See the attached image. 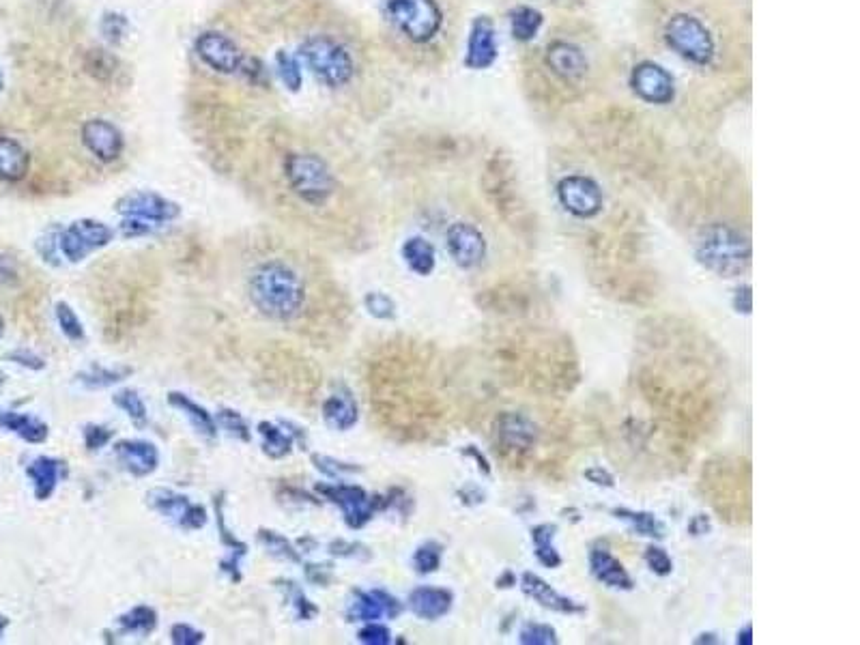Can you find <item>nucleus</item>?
Returning <instances> with one entry per match:
<instances>
[{
    "instance_id": "obj_37",
    "label": "nucleus",
    "mask_w": 860,
    "mask_h": 645,
    "mask_svg": "<svg viewBox=\"0 0 860 645\" xmlns=\"http://www.w3.org/2000/svg\"><path fill=\"white\" fill-rule=\"evenodd\" d=\"M276 71H278V76H280L286 89L293 91V93L301 89V80H304V76H301V65L297 63L293 54L280 50L276 54Z\"/></svg>"
},
{
    "instance_id": "obj_51",
    "label": "nucleus",
    "mask_w": 860,
    "mask_h": 645,
    "mask_svg": "<svg viewBox=\"0 0 860 645\" xmlns=\"http://www.w3.org/2000/svg\"><path fill=\"white\" fill-rule=\"evenodd\" d=\"M172 641L175 643H183V645H196V643H200L203 641V633H198V630H194L192 626H188V624H177L175 628H172Z\"/></svg>"
},
{
    "instance_id": "obj_57",
    "label": "nucleus",
    "mask_w": 860,
    "mask_h": 645,
    "mask_svg": "<svg viewBox=\"0 0 860 645\" xmlns=\"http://www.w3.org/2000/svg\"><path fill=\"white\" fill-rule=\"evenodd\" d=\"M751 635H753V628H751V624H747V626H744V628H742V633H738V643H744V645H751V643H753Z\"/></svg>"
},
{
    "instance_id": "obj_48",
    "label": "nucleus",
    "mask_w": 860,
    "mask_h": 645,
    "mask_svg": "<svg viewBox=\"0 0 860 645\" xmlns=\"http://www.w3.org/2000/svg\"><path fill=\"white\" fill-rule=\"evenodd\" d=\"M265 542H267V549L274 553V555H278V557H282V559H291V562H295V559H299L297 557V553H295V549L291 547L289 542H286L282 536H276L274 532H263V536H261Z\"/></svg>"
},
{
    "instance_id": "obj_34",
    "label": "nucleus",
    "mask_w": 860,
    "mask_h": 645,
    "mask_svg": "<svg viewBox=\"0 0 860 645\" xmlns=\"http://www.w3.org/2000/svg\"><path fill=\"white\" fill-rule=\"evenodd\" d=\"M555 532H557V527L551 523H542V525L532 529L536 557H538V562L547 568H557L559 564H562V557H559V553L553 547Z\"/></svg>"
},
{
    "instance_id": "obj_30",
    "label": "nucleus",
    "mask_w": 860,
    "mask_h": 645,
    "mask_svg": "<svg viewBox=\"0 0 860 645\" xmlns=\"http://www.w3.org/2000/svg\"><path fill=\"white\" fill-rule=\"evenodd\" d=\"M403 258L407 267L418 276H430L435 271V248L433 243L426 241L424 237H411L405 241L403 246Z\"/></svg>"
},
{
    "instance_id": "obj_17",
    "label": "nucleus",
    "mask_w": 860,
    "mask_h": 645,
    "mask_svg": "<svg viewBox=\"0 0 860 645\" xmlns=\"http://www.w3.org/2000/svg\"><path fill=\"white\" fill-rule=\"evenodd\" d=\"M117 211L125 218H138L145 220L149 224H166L170 220H175L179 215V207L175 203H170V200L162 198L160 194L153 192H134V194H125L119 203H117Z\"/></svg>"
},
{
    "instance_id": "obj_1",
    "label": "nucleus",
    "mask_w": 860,
    "mask_h": 645,
    "mask_svg": "<svg viewBox=\"0 0 860 645\" xmlns=\"http://www.w3.org/2000/svg\"><path fill=\"white\" fill-rule=\"evenodd\" d=\"M633 385L658 424L693 443L708 437L725 415L727 362L697 325L680 317H650L635 336Z\"/></svg>"
},
{
    "instance_id": "obj_20",
    "label": "nucleus",
    "mask_w": 860,
    "mask_h": 645,
    "mask_svg": "<svg viewBox=\"0 0 860 645\" xmlns=\"http://www.w3.org/2000/svg\"><path fill=\"white\" fill-rule=\"evenodd\" d=\"M319 491H323L334 504L342 508L344 519L351 527H362L372 519L377 501H372L360 486H319Z\"/></svg>"
},
{
    "instance_id": "obj_14",
    "label": "nucleus",
    "mask_w": 860,
    "mask_h": 645,
    "mask_svg": "<svg viewBox=\"0 0 860 645\" xmlns=\"http://www.w3.org/2000/svg\"><path fill=\"white\" fill-rule=\"evenodd\" d=\"M630 86H633V91L643 102L654 106L671 104L673 97H676V82H673L671 74L665 67L652 61L635 65L633 74H630Z\"/></svg>"
},
{
    "instance_id": "obj_23",
    "label": "nucleus",
    "mask_w": 860,
    "mask_h": 645,
    "mask_svg": "<svg viewBox=\"0 0 860 645\" xmlns=\"http://www.w3.org/2000/svg\"><path fill=\"white\" fill-rule=\"evenodd\" d=\"M400 602L383 590H372V592H357L355 600L351 602L349 618L355 622H375L381 618H396L400 613Z\"/></svg>"
},
{
    "instance_id": "obj_56",
    "label": "nucleus",
    "mask_w": 860,
    "mask_h": 645,
    "mask_svg": "<svg viewBox=\"0 0 860 645\" xmlns=\"http://www.w3.org/2000/svg\"><path fill=\"white\" fill-rule=\"evenodd\" d=\"M693 532V536H704V534H708L710 532V519L706 514H697L695 519H693V523H691V527H688Z\"/></svg>"
},
{
    "instance_id": "obj_9",
    "label": "nucleus",
    "mask_w": 860,
    "mask_h": 645,
    "mask_svg": "<svg viewBox=\"0 0 860 645\" xmlns=\"http://www.w3.org/2000/svg\"><path fill=\"white\" fill-rule=\"evenodd\" d=\"M284 172L291 190L308 205H323L336 190V179L332 170H329V166L319 155L291 153L284 160Z\"/></svg>"
},
{
    "instance_id": "obj_12",
    "label": "nucleus",
    "mask_w": 860,
    "mask_h": 645,
    "mask_svg": "<svg viewBox=\"0 0 860 645\" xmlns=\"http://www.w3.org/2000/svg\"><path fill=\"white\" fill-rule=\"evenodd\" d=\"M112 237L114 231L104 222L78 220L59 233V246L65 258H69L71 263H78L84 261L91 252L108 246Z\"/></svg>"
},
{
    "instance_id": "obj_2",
    "label": "nucleus",
    "mask_w": 860,
    "mask_h": 645,
    "mask_svg": "<svg viewBox=\"0 0 860 645\" xmlns=\"http://www.w3.org/2000/svg\"><path fill=\"white\" fill-rule=\"evenodd\" d=\"M486 357L501 381L538 396H566L581 383L575 344L555 327L504 325L486 338Z\"/></svg>"
},
{
    "instance_id": "obj_42",
    "label": "nucleus",
    "mask_w": 860,
    "mask_h": 645,
    "mask_svg": "<svg viewBox=\"0 0 860 645\" xmlns=\"http://www.w3.org/2000/svg\"><path fill=\"white\" fill-rule=\"evenodd\" d=\"M99 31H102V35L110 43H119V41L125 39L127 31H129V22H127V18L123 16V13L108 11V13H104L102 22H99Z\"/></svg>"
},
{
    "instance_id": "obj_7",
    "label": "nucleus",
    "mask_w": 860,
    "mask_h": 645,
    "mask_svg": "<svg viewBox=\"0 0 860 645\" xmlns=\"http://www.w3.org/2000/svg\"><path fill=\"white\" fill-rule=\"evenodd\" d=\"M480 310L510 321H529L547 312L544 293L534 280L521 276L497 280L476 295Z\"/></svg>"
},
{
    "instance_id": "obj_3",
    "label": "nucleus",
    "mask_w": 860,
    "mask_h": 645,
    "mask_svg": "<svg viewBox=\"0 0 860 645\" xmlns=\"http://www.w3.org/2000/svg\"><path fill=\"white\" fill-rule=\"evenodd\" d=\"M699 491L729 525L751 521V463L742 456H714L701 469Z\"/></svg>"
},
{
    "instance_id": "obj_16",
    "label": "nucleus",
    "mask_w": 860,
    "mask_h": 645,
    "mask_svg": "<svg viewBox=\"0 0 860 645\" xmlns=\"http://www.w3.org/2000/svg\"><path fill=\"white\" fill-rule=\"evenodd\" d=\"M446 248L452 261L461 269H473L484 263L486 239L473 224L456 222L446 233Z\"/></svg>"
},
{
    "instance_id": "obj_35",
    "label": "nucleus",
    "mask_w": 860,
    "mask_h": 645,
    "mask_svg": "<svg viewBox=\"0 0 860 645\" xmlns=\"http://www.w3.org/2000/svg\"><path fill=\"white\" fill-rule=\"evenodd\" d=\"M613 514L618 516V519L630 523V527L635 529L639 536L645 538H663L665 536V527L658 523V519L650 512H633L626 508H615Z\"/></svg>"
},
{
    "instance_id": "obj_55",
    "label": "nucleus",
    "mask_w": 860,
    "mask_h": 645,
    "mask_svg": "<svg viewBox=\"0 0 860 645\" xmlns=\"http://www.w3.org/2000/svg\"><path fill=\"white\" fill-rule=\"evenodd\" d=\"M9 360L18 362V364H22V366H28V368H43L41 357H37V355H33V353H26V351L11 353V355H9Z\"/></svg>"
},
{
    "instance_id": "obj_53",
    "label": "nucleus",
    "mask_w": 860,
    "mask_h": 645,
    "mask_svg": "<svg viewBox=\"0 0 860 645\" xmlns=\"http://www.w3.org/2000/svg\"><path fill=\"white\" fill-rule=\"evenodd\" d=\"M583 476L587 480H590L592 484H596V486H605V489H613V486H615V478L611 476V473L607 469H602V467L585 469Z\"/></svg>"
},
{
    "instance_id": "obj_13",
    "label": "nucleus",
    "mask_w": 860,
    "mask_h": 645,
    "mask_svg": "<svg viewBox=\"0 0 860 645\" xmlns=\"http://www.w3.org/2000/svg\"><path fill=\"white\" fill-rule=\"evenodd\" d=\"M557 198L562 207L581 220H592L605 207L600 185L583 175L564 177L557 185Z\"/></svg>"
},
{
    "instance_id": "obj_50",
    "label": "nucleus",
    "mask_w": 860,
    "mask_h": 645,
    "mask_svg": "<svg viewBox=\"0 0 860 645\" xmlns=\"http://www.w3.org/2000/svg\"><path fill=\"white\" fill-rule=\"evenodd\" d=\"M360 641L362 643H370V645H387L392 641V635H390V630H387L385 626H381V624H368L366 628H362L360 630Z\"/></svg>"
},
{
    "instance_id": "obj_47",
    "label": "nucleus",
    "mask_w": 860,
    "mask_h": 645,
    "mask_svg": "<svg viewBox=\"0 0 860 645\" xmlns=\"http://www.w3.org/2000/svg\"><path fill=\"white\" fill-rule=\"evenodd\" d=\"M125 375H129V370H112V368H104V366H93L89 372L84 375V381L89 385H112L121 381Z\"/></svg>"
},
{
    "instance_id": "obj_36",
    "label": "nucleus",
    "mask_w": 860,
    "mask_h": 645,
    "mask_svg": "<svg viewBox=\"0 0 860 645\" xmlns=\"http://www.w3.org/2000/svg\"><path fill=\"white\" fill-rule=\"evenodd\" d=\"M168 400H170L172 407H177L185 415H188V418L192 420V424L196 426L198 433H203L207 437L215 435V422H213V418H211V415L203 407L196 405L194 400H190L188 396H183V394H170Z\"/></svg>"
},
{
    "instance_id": "obj_52",
    "label": "nucleus",
    "mask_w": 860,
    "mask_h": 645,
    "mask_svg": "<svg viewBox=\"0 0 860 645\" xmlns=\"http://www.w3.org/2000/svg\"><path fill=\"white\" fill-rule=\"evenodd\" d=\"M84 437H86V446H89L91 450H99V448L106 446V443L110 441L112 433H110L108 428H102V426H89V428H86Z\"/></svg>"
},
{
    "instance_id": "obj_15",
    "label": "nucleus",
    "mask_w": 860,
    "mask_h": 645,
    "mask_svg": "<svg viewBox=\"0 0 860 645\" xmlns=\"http://www.w3.org/2000/svg\"><path fill=\"white\" fill-rule=\"evenodd\" d=\"M196 54L200 61L209 65L211 69L220 71V74H235L246 63L243 52L237 43L222 33H203L196 41Z\"/></svg>"
},
{
    "instance_id": "obj_40",
    "label": "nucleus",
    "mask_w": 860,
    "mask_h": 645,
    "mask_svg": "<svg viewBox=\"0 0 860 645\" xmlns=\"http://www.w3.org/2000/svg\"><path fill=\"white\" fill-rule=\"evenodd\" d=\"M121 624L129 633H151L155 626V611L149 607H136L121 618Z\"/></svg>"
},
{
    "instance_id": "obj_33",
    "label": "nucleus",
    "mask_w": 860,
    "mask_h": 645,
    "mask_svg": "<svg viewBox=\"0 0 860 645\" xmlns=\"http://www.w3.org/2000/svg\"><path fill=\"white\" fill-rule=\"evenodd\" d=\"M542 13L534 7H516L510 11V33L516 41H532L542 28Z\"/></svg>"
},
{
    "instance_id": "obj_41",
    "label": "nucleus",
    "mask_w": 860,
    "mask_h": 645,
    "mask_svg": "<svg viewBox=\"0 0 860 645\" xmlns=\"http://www.w3.org/2000/svg\"><path fill=\"white\" fill-rule=\"evenodd\" d=\"M413 564H415V570H418L420 575H430V572H435L441 564V547L439 544L437 542H424L422 547L415 551Z\"/></svg>"
},
{
    "instance_id": "obj_25",
    "label": "nucleus",
    "mask_w": 860,
    "mask_h": 645,
    "mask_svg": "<svg viewBox=\"0 0 860 645\" xmlns=\"http://www.w3.org/2000/svg\"><path fill=\"white\" fill-rule=\"evenodd\" d=\"M454 596L450 590L443 587H418L409 594V609L418 615L420 620H439L443 615H448L452 609Z\"/></svg>"
},
{
    "instance_id": "obj_19",
    "label": "nucleus",
    "mask_w": 860,
    "mask_h": 645,
    "mask_svg": "<svg viewBox=\"0 0 860 645\" xmlns=\"http://www.w3.org/2000/svg\"><path fill=\"white\" fill-rule=\"evenodd\" d=\"M82 142L99 162H114L123 153L125 140L117 125L106 119H91L82 125Z\"/></svg>"
},
{
    "instance_id": "obj_54",
    "label": "nucleus",
    "mask_w": 860,
    "mask_h": 645,
    "mask_svg": "<svg viewBox=\"0 0 860 645\" xmlns=\"http://www.w3.org/2000/svg\"><path fill=\"white\" fill-rule=\"evenodd\" d=\"M734 308H736V312L751 314V310H753V293H751V286L749 284H742L740 289L736 291V295H734Z\"/></svg>"
},
{
    "instance_id": "obj_11",
    "label": "nucleus",
    "mask_w": 860,
    "mask_h": 645,
    "mask_svg": "<svg viewBox=\"0 0 860 645\" xmlns=\"http://www.w3.org/2000/svg\"><path fill=\"white\" fill-rule=\"evenodd\" d=\"M665 37L669 46L688 63L704 67L714 59L712 33L691 13H676L665 26Z\"/></svg>"
},
{
    "instance_id": "obj_10",
    "label": "nucleus",
    "mask_w": 860,
    "mask_h": 645,
    "mask_svg": "<svg viewBox=\"0 0 860 645\" xmlns=\"http://www.w3.org/2000/svg\"><path fill=\"white\" fill-rule=\"evenodd\" d=\"M383 11L396 31L413 43L435 39L443 24V13L435 0H383Z\"/></svg>"
},
{
    "instance_id": "obj_6",
    "label": "nucleus",
    "mask_w": 860,
    "mask_h": 645,
    "mask_svg": "<svg viewBox=\"0 0 860 645\" xmlns=\"http://www.w3.org/2000/svg\"><path fill=\"white\" fill-rule=\"evenodd\" d=\"M542 428L523 411H499L491 424V446L506 469L523 471L534 463Z\"/></svg>"
},
{
    "instance_id": "obj_24",
    "label": "nucleus",
    "mask_w": 860,
    "mask_h": 645,
    "mask_svg": "<svg viewBox=\"0 0 860 645\" xmlns=\"http://www.w3.org/2000/svg\"><path fill=\"white\" fill-rule=\"evenodd\" d=\"M590 568L592 575L602 583L611 587V590H633L635 583L630 579L626 568L622 566L620 559H615L607 547H594L590 551Z\"/></svg>"
},
{
    "instance_id": "obj_31",
    "label": "nucleus",
    "mask_w": 860,
    "mask_h": 645,
    "mask_svg": "<svg viewBox=\"0 0 860 645\" xmlns=\"http://www.w3.org/2000/svg\"><path fill=\"white\" fill-rule=\"evenodd\" d=\"M26 473L35 484V495L39 499H48L54 493L56 484H59L61 463L54 461V458L41 456V458H37V461L31 463V467L26 469Z\"/></svg>"
},
{
    "instance_id": "obj_4",
    "label": "nucleus",
    "mask_w": 860,
    "mask_h": 645,
    "mask_svg": "<svg viewBox=\"0 0 860 645\" xmlns=\"http://www.w3.org/2000/svg\"><path fill=\"white\" fill-rule=\"evenodd\" d=\"M248 293L256 310L276 321H289L301 312L306 286L295 271L280 261L258 265L248 280Z\"/></svg>"
},
{
    "instance_id": "obj_58",
    "label": "nucleus",
    "mask_w": 860,
    "mask_h": 645,
    "mask_svg": "<svg viewBox=\"0 0 860 645\" xmlns=\"http://www.w3.org/2000/svg\"><path fill=\"white\" fill-rule=\"evenodd\" d=\"M3 89H5V74L3 69H0V93H3Z\"/></svg>"
},
{
    "instance_id": "obj_43",
    "label": "nucleus",
    "mask_w": 860,
    "mask_h": 645,
    "mask_svg": "<svg viewBox=\"0 0 860 645\" xmlns=\"http://www.w3.org/2000/svg\"><path fill=\"white\" fill-rule=\"evenodd\" d=\"M56 319H59V325L63 329V334L69 340H82L84 338L82 323L76 317V312L71 310L67 304H56Z\"/></svg>"
},
{
    "instance_id": "obj_32",
    "label": "nucleus",
    "mask_w": 860,
    "mask_h": 645,
    "mask_svg": "<svg viewBox=\"0 0 860 645\" xmlns=\"http://www.w3.org/2000/svg\"><path fill=\"white\" fill-rule=\"evenodd\" d=\"M0 426L13 430V433L20 435L26 441H31V443H39L48 437L46 424H41L39 420L28 418V415H22V413L0 411Z\"/></svg>"
},
{
    "instance_id": "obj_27",
    "label": "nucleus",
    "mask_w": 860,
    "mask_h": 645,
    "mask_svg": "<svg viewBox=\"0 0 860 645\" xmlns=\"http://www.w3.org/2000/svg\"><path fill=\"white\" fill-rule=\"evenodd\" d=\"M117 456L121 465L134 476H147L157 467V450L145 441H121Z\"/></svg>"
},
{
    "instance_id": "obj_18",
    "label": "nucleus",
    "mask_w": 860,
    "mask_h": 645,
    "mask_svg": "<svg viewBox=\"0 0 860 645\" xmlns=\"http://www.w3.org/2000/svg\"><path fill=\"white\" fill-rule=\"evenodd\" d=\"M499 56L495 24L489 16H478L471 24L465 50V65L473 71H484L495 65Z\"/></svg>"
},
{
    "instance_id": "obj_49",
    "label": "nucleus",
    "mask_w": 860,
    "mask_h": 645,
    "mask_svg": "<svg viewBox=\"0 0 860 645\" xmlns=\"http://www.w3.org/2000/svg\"><path fill=\"white\" fill-rule=\"evenodd\" d=\"M218 420L228 430V433H233V435H237L241 439H250L248 426H246V422H243V418H241L239 413H235V411H222L218 415Z\"/></svg>"
},
{
    "instance_id": "obj_44",
    "label": "nucleus",
    "mask_w": 860,
    "mask_h": 645,
    "mask_svg": "<svg viewBox=\"0 0 860 645\" xmlns=\"http://www.w3.org/2000/svg\"><path fill=\"white\" fill-rule=\"evenodd\" d=\"M521 643L525 645H555L557 635L547 624H527L521 630Z\"/></svg>"
},
{
    "instance_id": "obj_28",
    "label": "nucleus",
    "mask_w": 860,
    "mask_h": 645,
    "mask_svg": "<svg viewBox=\"0 0 860 645\" xmlns=\"http://www.w3.org/2000/svg\"><path fill=\"white\" fill-rule=\"evenodd\" d=\"M28 168H31V155H28V151L18 140L0 136V179L20 181L26 177Z\"/></svg>"
},
{
    "instance_id": "obj_21",
    "label": "nucleus",
    "mask_w": 860,
    "mask_h": 645,
    "mask_svg": "<svg viewBox=\"0 0 860 645\" xmlns=\"http://www.w3.org/2000/svg\"><path fill=\"white\" fill-rule=\"evenodd\" d=\"M151 504L155 510H160L170 521L185 529H198L205 525V510L200 506L190 504L188 499L172 493V491H155L151 493Z\"/></svg>"
},
{
    "instance_id": "obj_45",
    "label": "nucleus",
    "mask_w": 860,
    "mask_h": 645,
    "mask_svg": "<svg viewBox=\"0 0 860 645\" xmlns=\"http://www.w3.org/2000/svg\"><path fill=\"white\" fill-rule=\"evenodd\" d=\"M364 304L372 317L377 319H392L396 314V304L385 293H368Z\"/></svg>"
},
{
    "instance_id": "obj_29",
    "label": "nucleus",
    "mask_w": 860,
    "mask_h": 645,
    "mask_svg": "<svg viewBox=\"0 0 860 645\" xmlns=\"http://www.w3.org/2000/svg\"><path fill=\"white\" fill-rule=\"evenodd\" d=\"M325 422L336 430H349L357 422V405L349 392L329 396L323 405Z\"/></svg>"
},
{
    "instance_id": "obj_26",
    "label": "nucleus",
    "mask_w": 860,
    "mask_h": 645,
    "mask_svg": "<svg viewBox=\"0 0 860 645\" xmlns=\"http://www.w3.org/2000/svg\"><path fill=\"white\" fill-rule=\"evenodd\" d=\"M547 63L564 80H577L587 71L585 54L568 41H555L547 48Z\"/></svg>"
},
{
    "instance_id": "obj_22",
    "label": "nucleus",
    "mask_w": 860,
    "mask_h": 645,
    "mask_svg": "<svg viewBox=\"0 0 860 645\" xmlns=\"http://www.w3.org/2000/svg\"><path fill=\"white\" fill-rule=\"evenodd\" d=\"M521 590L525 592V596L536 600L538 605L544 609H551V611L564 613V615L585 613V607L581 605V602L572 600L568 596H562L557 590H553L547 581L534 575V572H525V575L521 577Z\"/></svg>"
},
{
    "instance_id": "obj_46",
    "label": "nucleus",
    "mask_w": 860,
    "mask_h": 645,
    "mask_svg": "<svg viewBox=\"0 0 860 645\" xmlns=\"http://www.w3.org/2000/svg\"><path fill=\"white\" fill-rule=\"evenodd\" d=\"M645 562H648L650 570L658 577H667V575H671V570H673V562H671L669 553L661 547L645 549Z\"/></svg>"
},
{
    "instance_id": "obj_5",
    "label": "nucleus",
    "mask_w": 860,
    "mask_h": 645,
    "mask_svg": "<svg viewBox=\"0 0 860 645\" xmlns=\"http://www.w3.org/2000/svg\"><path fill=\"white\" fill-rule=\"evenodd\" d=\"M751 241L738 228L723 222L708 224L697 237L695 258L719 278H738L751 267Z\"/></svg>"
},
{
    "instance_id": "obj_60",
    "label": "nucleus",
    "mask_w": 860,
    "mask_h": 645,
    "mask_svg": "<svg viewBox=\"0 0 860 645\" xmlns=\"http://www.w3.org/2000/svg\"><path fill=\"white\" fill-rule=\"evenodd\" d=\"M3 329H5V323H3V319H0V334H3Z\"/></svg>"
},
{
    "instance_id": "obj_8",
    "label": "nucleus",
    "mask_w": 860,
    "mask_h": 645,
    "mask_svg": "<svg viewBox=\"0 0 860 645\" xmlns=\"http://www.w3.org/2000/svg\"><path fill=\"white\" fill-rule=\"evenodd\" d=\"M299 56L317 80L332 86V89L349 84L355 74V65L347 48L327 35L308 37L301 43Z\"/></svg>"
},
{
    "instance_id": "obj_38",
    "label": "nucleus",
    "mask_w": 860,
    "mask_h": 645,
    "mask_svg": "<svg viewBox=\"0 0 860 645\" xmlns=\"http://www.w3.org/2000/svg\"><path fill=\"white\" fill-rule=\"evenodd\" d=\"M258 430H261V435L265 437V452L274 458H280L284 454H289L291 450V437L284 435L282 430H278L274 424L261 422L258 424Z\"/></svg>"
},
{
    "instance_id": "obj_59",
    "label": "nucleus",
    "mask_w": 860,
    "mask_h": 645,
    "mask_svg": "<svg viewBox=\"0 0 860 645\" xmlns=\"http://www.w3.org/2000/svg\"><path fill=\"white\" fill-rule=\"evenodd\" d=\"M7 626V618H0V635H3V630Z\"/></svg>"
},
{
    "instance_id": "obj_39",
    "label": "nucleus",
    "mask_w": 860,
    "mask_h": 645,
    "mask_svg": "<svg viewBox=\"0 0 860 645\" xmlns=\"http://www.w3.org/2000/svg\"><path fill=\"white\" fill-rule=\"evenodd\" d=\"M114 403H117L129 418H132L134 424L145 426L147 422V407L142 403V398L134 392V390H123L117 396H114Z\"/></svg>"
}]
</instances>
